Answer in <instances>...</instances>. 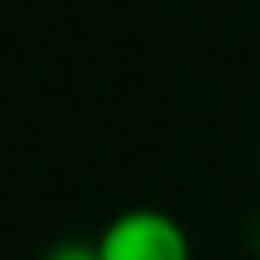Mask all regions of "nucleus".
Segmentation results:
<instances>
[{"label":"nucleus","mask_w":260,"mask_h":260,"mask_svg":"<svg viewBox=\"0 0 260 260\" xmlns=\"http://www.w3.org/2000/svg\"><path fill=\"white\" fill-rule=\"evenodd\" d=\"M39 260H102V251H96V236L87 241V236H63V241H53Z\"/></svg>","instance_id":"2"},{"label":"nucleus","mask_w":260,"mask_h":260,"mask_svg":"<svg viewBox=\"0 0 260 260\" xmlns=\"http://www.w3.org/2000/svg\"><path fill=\"white\" fill-rule=\"evenodd\" d=\"M102 260H193L183 222L164 207H125L96 232Z\"/></svg>","instance_id":"1"}]
</instances>
